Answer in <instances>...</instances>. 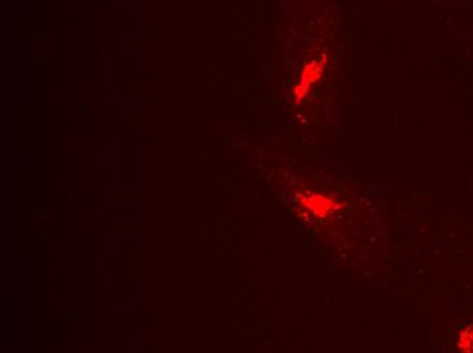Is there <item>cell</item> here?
Segmentation results:
<instances>
[{
  "label": "cell",
  "instance_id": "obj_1",
  "mask_svg": "<svg viewBox=\"0 0 473 353\" xmlns=\"http://www.w3.org/2000/svg\"><path fill=\"white\" fill-rule=\"evenodd\" d=\"M299 203L304 208L309 209L310 212L317 218H326L342 207V204L338 200L320 193H311L308 196H304L299 200Z\"/></svg>",
  "mask_w": 473,
  "mask_h": 353
},
{
  "label": "cell",
  "instance_id": "obj_2",
  "mask_svg": "<svg viewBox=\"0 0 473 353\" xmlns=\"http://www.w3.org/2000/svg\"><path fill=\"white\" fill-rule=\"evenodd\" d=\"M323 69H324L323 62H311L310 65L305 67V69L302 72V77H301V82L298 83V86L295 87V91H294L296 101H301L306 96V94L309 93L310 86L320 79V77L323 74Z\"/></svg>",
  "mask_w": 473,
  "mask_h": 353
},
{
  "label": "cell",
  "instance_id": "obj_3",
  "mask_svg": "<svg viewBox=\"0 0 473 353\" xmlns=\"http://www.w3.org/2000/svg\"><path fill=\"white\" fill-rule=\"evenodd\" d=\"M461 349L464 351H472L473 349V327L471 330H468L467 333H464L461 336V342H460Z\"/></svg>",
  "mask_w": 473,
  "mask_h": 353
}]
</instances>
